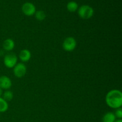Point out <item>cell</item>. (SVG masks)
<instances>
[{
  "label": "cell",
  "instance_id": "1",
  "mask_svg": "<svg viewBox=\"0 0 122 122\" xmlns=\"http://www.w3.org/2000/svg\"><path fill=\"white\" fill-rule=\"evenodd\" d=\"M107 106L114 109L120 108L122 106V93L120 91L113 89L107 93L106 97Z\"/></svg>",
  "mask_w": 122,
  "mask_h": 122
},
{
  "label": "cell",
  "instance_id": "2",
  "mask_svg": "<svg viewBox=\"0 0 122 122\" xmlns=\"http://www.w3.org/2000/svg\"><path fill=\"white\" fill-rule=\"evenodd\" d=\"M78 14L83 19H89L94 15V9L88 5H82L78 10Z\"/></svg>",
  "mask_w": 122,
  "mask_h": 122
},
{
  "label": "cell",
  "instance_id": "3",
  "mask_svg": "<svg viewBox=\"0 0 122 122\" xmlns=\"http://www.w3.org/2000/svg\"><path fill=\"white\" fill-rule=\"evenodd\" d=\"M77 43L73 37H67L64 40L63 43V48L65 51L71 52L76 47Z\"/></svg>",
  "mask_w": 122,
  "mask_h": 122
},
{
  "label": "cell",
  "instance_id": "4",
  "mask_svg": "<svg viewBox=\"0 0 122 122\" xmlns=\"http://www.w3.org/2000/svg\"><path fill=\"white\" fill-rule=\"evenodd\" d=\"M17 63V57L13 53L6 55L4 58V64L7 68H13Z\"/></svg>",
  "mask_w": 122,
  "mask_h": 122
},
{
  "label": "cell",
  "instance_id": "5",
  "mask_svg": "<svg viewBox=\"0 0 122 122\" xmlns=\"http://www.w3.org/2000/svg\"><path fill=\"white\" fill-rule=\"evenodd\" d=\"M13 69V72L14 75L17 77H22L26 75V71H27V68L25 64L22 63H17L16 65L14 67Z\"/></svg>",
  "mask_w": 122,
  "mask_h": 122
},
{
  "label": "cell",
  "instance_id": "6",
  "mask_svg": "<svg viewBox=\"0 0 122 122\" xmlns=\"http://www.w3.org/2000/svg\"><path fill=\"white\" fill-rule=\"evenodd\" d=\"M21 10L24 14L27 16H31L36 13L35 6L31 2H26L21 7Z\"/></svg>",
  "mask_w": 122,
  "mask_h": 122
},
{
  "label": "cell",
  "instance_id": "7",
  "mask_svg": "<svg viewBox=\"0 0 122 122\" xmlns=\"http://www.w3.org/2000/svg\"><path fill=\"white\" fill-rule=\"evenodd\" d=\"M12 82L10 79L6 76H0V88L4 89H8L11 87Z\"/></svg>",
  "mask_w": 122,
  "mask_h": 122
},
{
  "label": "cell",
  "instance_id": "8",
  "mask_svg": "<svg viewBox=\"0 0 122 122\" xmlns=\"http://www.w3.org/2000/svg\"><path fill=\"white\" fill-rule=\"evenodd\" d=\"M19 58L23 62L28 61L31 58V53L29 50L26 49L21 50L19 54Z\"/></svg>",
  "mask_w": 122,
  "mask_h": 122
},
{
  "label": "cell",
  "instance_id": "9",
  "mask_svg": "<svg viewBox=\"0 0 122 122\" xmlns=\"http://www.w3.org/2000/svg\"><path fill=\"white\" fill-rule=\"evenodd\" d=\"M14 46H15V44H14V41L10 38L5 39L4 41L3 45H2L4 50L7 51H10L13 50L14 49Z\"/></svg>",
  "mask_w": 122,
  "mask_h": 122
},
{
  "label": "cell",
  "instance_id": "10",
  "mask_svg": "<svg viewBox=\"0 0 122 122\" xmlns=\"http://www.w3.org/2000/svg\"><path fill=\"white\" fill-rule=\"evenodd\" d=\"M115 115L112 112H108L104 115L102 117V122H114L116 120Z\"/></svg>",
  "mask_w": 122,
  "mask_h": 122
},
{
  "label": "cell",
  "instance_id": "11",
  "mask_svg": "<svg viewBox=\"0 0 122 122\" xmlns=\"http://www.w3.org/2000/svg\"><path fill=\"white\" fill-rule=\"evenodd\" d=\"M67 8L70 12H75L78 8V4L75 1H70L67 5Z\"/></svg>",
  "mask_w": 122,
  "mask_h": 122
},
{
  "label": "cell",
  "instance_id": "12",
  "mask_svg": "<svg viewBox=\"0 0 122 122\" xmlns=\"http://www.w3.org/2000/svg\"><path fill=\"white\" fill-rule=\"evenodd\" d=\"M8 108V102L5 101L2 98L0 97V112L3 113L6 112Z\"/></svg>",
  "mask_w": 122,
  "mask_h": 122
},
{
  "label": "cell",
  "instance_id": "13",
  "mask_svg": "<svg viewBox=\"0 0 122 122\" xmlns=\"http://www.w3.org/2000/svg\"><path fill=\"white\" fill-rule=\"evenodd\" d=\"M35 14L36 19L39 21H42V20H45V19L46 18V14L44 11H37Z\"/></svg>",
  "mask_w": 122,
  "mask_h": 122
},
{
  "label": "cell",
  "instance_id": "14",
  "mask_svg": "<svg viewBox=\"0 0 122 122\" xmlns=\"http://www.w3.org/2000/svg\"><path fill=\"white\" fill-rule=\"evenodd\" d=\"M2 98L6 101H11L12 99L13 98V93L11 91H6L3 94V98Z\"/></svg>",
  "mask_w": 122,
  "mask_h": 122
},
{
  "label": "cell",
  "instance_id": "15",
  "mask_svg": "<svg viewBox=\"0 0 122 122\" xmlns=\"http://www.w3.org/2000/svg\"><path fill=\"white\" fill-rule=\"evenodd\" d=\"M115 115L116 117H117L119 119H121L122 118V109L121 108H117L115 112Z\"/></svg>",
  "mask_w": 122,
  "mask_h": 122
},
{
  "label": "cell",
  "instance_id": "16",
  "mask_svg": "<svg viewBox=\"0 0 122 122\" xmlns=\"http://www.w3.org/2000/svg\"><path fill=\"white\" fill-rule=\"evenodd\" d=\"M114 122H122V119H117V120H116Z\"/></svg>",
  "mask_w": 122,
  "mask_h": 122
},
{
  "label": "cell",
  "instance_id": "17",
  "mask_svg": "<svg viewBox=\"0 0 122 122\" xmlns=\"http://www.w3.org/2000/svg\"><path fill=\"white\" fill-rule=\"evenodd\" d=\"M2 89H1V88H0V97H1V95H2Z\"/></svg>",
  "mask_w": 122,
  "mask_h": 122
}]
</instances>
